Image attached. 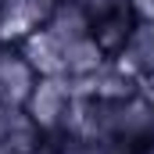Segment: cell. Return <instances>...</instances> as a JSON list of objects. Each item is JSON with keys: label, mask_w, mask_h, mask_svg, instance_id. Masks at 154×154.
Instances as JSON below:
<instances>
[{"label": "cell", "mask_w": 154, "mask_h": 154, "mask_svg": "<svg viewBox=\"0 0 154 154\" xmlns=\"http://www.w3.org/2000/svg\"><path fill=\"white\" fill-rule=\"evenodd\" d=\"M22 47L39 75H61L72 82L86 79L93 68H100L108 61L100 54V47L93 43L90 18L68 0H61L57 11L47 18V25L39 32H32Z\"/></svg>", "instance_id": "cell-1"}, {"label": "cell", "mask_w": 154, "mask_h": 154, "mask_svg": "<svg viewBox=\"0 0 154 154\" xmlns=\"http://www.w3.org/2000/svg\"><path fill=\"white\" fill-rule=\"evenodd\" d=\"M75 97H79V86L72 79H61V75H39V82L32 86L29 100H25V115L39 125L43 136H61L65 125H68V115L75 108Z\"/></svg>", "instance_id": "cell-2"}, {"label": "cell", "mask_w": 154, "mask_h": 154, "mask_svg": "<svg viewBox=\"0 0 154 154\" xmlns=\"http://www.w3.org/2000/svg\"><path fill=\"white\" fill-rule=\"evenodd\" d=\"M39 82L36 65L29 61L22 43L0 39V104L7 108H25L32 86Z\"/></svg>", "instance_id": "cell-3"}, {"label": "cell", "mask_w": 154, "mask_h": 154, "mask_svg": "<svg viewBox=\"0 0 154 154\" xmlns=\"http://www.w3.org/2000/svg\"><path fill=\"white\" fill-rule=\"evenodd\" d=\"M61 0H0V39L25 43L47 25Z\"/></svg>", "instance_id": "cell-4"}, {"label": "cell", "mask_w": 154, "mask_h": 154, "mask_svg": "<svg viewBox=\"0 0 154 154\" xmlns=\"http://www.w3.org/2000/svg\"><path fill=\"white\" fill-rule=\"evenodd\" d=\"M136 25H140V14H136V11H118V14H111V18L93 22L90 32H93V43L100 47V54H104L108 61H118L122 50L129 47L133 32H136Z\"/></svg>", "instance_id": "cell-5"}, {"label": "cell", "mask_w": 154, "mask_h": 154, "mask_svg": "<svg viewBox=\"0 0 154 154\" xmlns=\"http://www.w3.org/2000/svg\"><path fill=\"white\" fill-rule=\"evenodd\" d=\"M118 61L129 68V75L140 79V82H147L154 75V18H140L136 32H133L129 47L122 50Z\"/></svg>", "instance_id": "cell-6"}, {"label": "cell", "mask_w": 154, "mask_h": 154, "mask_svg": "<svg viewBox=\"0 0 154 154\" xmlns=\"http://www.w3.org/2000/svg\"><path fill=\"white\" fill-rule=\"evenodd\" d=\"M68 4H75L79 11L90 18V25L100 22V18H111V14H118V11H136L133 0H68Z\"/></svg>", "instance_id": "cell-7"}, {"label": "cell", "mask_w": 154, "mask_h": 154, "mask_svg": "<svg viewBox=\"0 0 154 154\" xmlns=\"http://www.w3.org/2000/svg\"><path fill=\"white\" fill-rule=\"evenodd\" d=\"M143 86H147V90H151V93H154V75H151V79H147V82H143Z\"/></svg>", "instance_id": "cell-8"}, {"label": "cell", "mask_w": 154, "mask_h": 154, "mask_svg": "<svg viewBox=\"0 0 154 154\" xmlns=\"http://www.w3.org/2000/svg\"><path fill=\"white\" fill-rule=\"evenodd\" d=\"M0 154H7V151H0Z\"/></svg>", "instance_id": "cell-9"}]
</instances>
